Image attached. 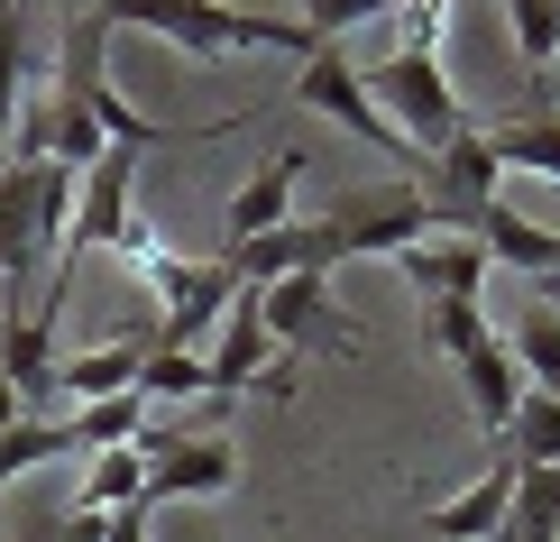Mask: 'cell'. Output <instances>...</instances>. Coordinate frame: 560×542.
I'll return each mask as SVG.
<instances>
[{
	"instance_id": "cell-1",
	"label": "cell",
	"mask_w": 560,
	"mask_h": 542,
	"mask_svg": "<svg viewBox=\"0 0 560 542\" xmlns=\"http://www.w3.org/2000/svg\"><path fill=\"white\" fill-rule=\"evenodd\" d=\"M110 19L102 10H74V28H65V65H56V92L83 111L92 129H102V148H129V157H148V148H212V138H240L258 111H240V120H194V129H175V120H148V111H129L120 102V83H110Z\"/></svg>"
},
{
	"instance_id": "cell-2",
	"label": "cell",
	"mask_w": 560,
	"mask_h": 542,
	"mask_svg": "<svg viewBox=\"0 0 560 542\" xmlns=\"http://www.w3.org/2000/svg\"><path fill=\"white\" fill-rule=\"evenodd\" d=\"M110 28H156L175 37L184 56H230V46H285V56H313V28L303 19H267V10H230V0H92Z\"/></svg>"
},
{
	"instance_id": "cell-3",
	"label": "cell",
	"mask_w": 560,
	"mask_h": 542,
	"mask_svg": "<svg viewBox=\"0 0 560 542\" xmlns=\"http://www.w3.org/2000/svg\"><path fill=\"white\" fill-rule=\"evenodd\" d=\"M413 240H441V211L423 184H359L313 221V267H349V257H405Z\"/></svg>"
},
{
	"instance_id": "cell-4",
	"label": "cell",
	"mask_w": 560,
	"mask_h": 542,
	"mask_svg": "<svg viewBox=\"0 0 560 542\" xmlns=\"http://www.w3.org/2000/svg\"><path fill=\"white\" fill-rule=\"evenodd\" d=\"M294 102H303V111H322V120H340L349 138H359V148L395 157V166H405V175L423 166V148H405V129H395L386 111H377V92H368V74H359V65L340 56L331 37H322L313 56H303V74H294Z\"/></svg>"
},
{
	"instance_id": "cell-5",
	"label": "cell",
	"mask_w": 560,
	"mask_h": 542,
	"mask_svg": "<svg viewBox=\"0 0 560 542\" xmlns=\"http://www.w3.org/2000/svg\"><path fill=\"white\" fill-rule=\"evenodd\" d=\"M368 92H377V111L405 129V148H423V157L469 129V111H459V92H451V74H441L432 46H395L386 74H368Z\"/></svg>"
},
{
	"instance_id": "cell-6",
	"label": "cell",
	"mask_w": 560,
	"mask_h": 542,
	"mask_svg": "<svg viewBox=\"0 0 560 542\" xmlns=\"http://www.w3.org/2000/svg\"><path fill=\"white\" fill-rule=\"evenodd\" d=\"M129 194H138V157L129 148L92 157L83 184H74V230H65V249H56V276H74V257H92V249H129L138 240Z\"/></svg>"
},
{
	"instance_id": "cell-7",
	"label": "cell",
	"mask_w": 560,
	"mask_h": 542,
	"mask_svg": "<svg viewBox=\"0 0 560 542\" xmlns=\"http://www.w3.org/2000/svg\"><path fill=\"white\" fill-rule=\"evenodd\" d=\"M258 313H267V332L285 349H331V359L359 349V322L340 313V295H331L322 267H294V276H276V286H258Z\"/></svg>"
},
{
	"instance_id": "cell-8",
	"label": "cell",
	"mask_w": 560,
	"mask_h": 542,
	"mask_svg": "<svg viewBox=\"0 0 560 542\" xmlns=\"http://www.w3.org/2000/svg\"><path fill=\"white\" fill-rule=\"evenodd\" d=\"M497 148H487V129H459L451 148H432L423 166H413V184L432 194V211H441V230H469L487 203H497Z\"/></svg>"
},
{
	"instance_id": "cell-9",
	"label": "cell",
	"mask_w": 560,
	"mask_h": 542,
	"mask_svg": "<svg viewBox=\"0 0 560 542\" xmlns=\"http://www.w3.org/2000/svg\"><path fill=\"white\" fill-rule=\"evenodd\" d=\"M138 460H148V506H184V497H221L240 478V441L202 433V441H166L138 433Z\"/></svg>"
},
{
	"instance_id": "cell-10",
	"label": "cell",
	"mask_w": 560,
	"mask_h": 542,
	"mask_svg": "<svg viewBox=\"0 0 560 542\" xmlns=\"http://www.w3.org/2000/svg\"><path fill=\"white\" fill-rule=\"evenodd\" d=\"M505 524H515V460H487V478H469L459 497L423 506V533L432 542H505Z\"/></svg>"
},
{
	"instance_id": "cell-11",
	"label": "cell",
	"mask_w": 560,
	"mask_h": 542,
	"mask_svg": "<svg viewBox=\"0 0 560 542\" xmlns=\"http://www.w3.org/2000/svg\"><path fill=\"white\" fill-rule=\"evenodd\" d=\"M303 157H313V148H276L267 166L230 194V211H221L230 249H248V240H267V230H285V203H294V184H303ZM230 249H221V257H230Z\"/></svg>"
},
{
	"instance_id": "cell-12",
	"label": "cell",
	"mask_w": 560,
	"mask_h": 542,
	"mask_svg": "<svg viewBox=\"0 0 560 542\" xmlns=\"http://www.w3.org/2000/svg\"><path fill=\"white\" fill-rule=\"evenodd\" d=\"M267 368H276V332L258 313V286H240V295H230V322H221V349H212V395L258 387Z\"/></svg>"
},
{
	"instance_id": "cell-13",
	"label": "cell",
	"mask_w": 560,
	"mask_h": 542,
	"mask_svg": "<svg viewBox=\"0 0 560 542\" xmlns=\"http://www.w3.org/2000/svg\"><path fill=\"white\" fill-rule=\"evenodd\" d=\"M459 395H469V414L487 423V441H505V423H515V405H524L515 349H505V341H478L469 359H459Z\"/></svg>"
},
{
	"instance_id": "cell-14",
	"label": "cell",
	"mask_w": 560,
	"mask_h": 542,
	"mask_svg": "<svg viewBox=\"0 0 560 542\" xmlns=\"http://www.w3.org/2000/svg\"><path fill=\"white\" fill-rule=\"evenodd\" d=\"M156 341H102V349H74V359H56V395L65 405H102V395H129L138 368H148Z\"/></svg>"
},
{
	"instance_id": "cell-15",
	"label": "cell",
	"mask_w": 560,
	"mask_h": 542,
	"mask_svg": "<svg viewBox=\"0 0 560 542\" xmlns=\"http://www.w3.org/2000/svg\"><path fill=\"white\" fill-rule=\"evenodd\" d=\"M469 240H478L487 257H505V267H524V276H560V240H551V230H533V221H524V211L505 203V194H497V203H487L478 221H469Z\"/></svg>"
},
{
	"instance_id": "cell-16",
	"label": "cell",
	"mask_w": 560,
	"mask_h": 542,
	"mask_svg": "<svg viewBox=\"0 0 560 542\" xmlns=\"http://www.w3.org/2000/svg\"><path fill=\"white\" fill-rule=\"evenodd\" d=\"M148 497V460H138V441H120V451H92L83 478H74V506L83 515H120Z\"/></svg>"
},
{
	"instance_id": "cell-17",
	"label": "cell",
	"mask_w": 560,
	"mask_h": 542,
	"mask_svg": "<svg viewBox=\"0 0 560 542\" xmlns=\"http://www.w3.org/2000/svg\"><path fill=\"white\" fill-rule=\"evenodd\" d=\"M487 148H497V166H524V175H551L560 184V111L524 102L505 129H487Z\"/></svg>"
},
{
	"instance_id": "cell-18",
	"label": "cell",
	"mask_w": 560,
	"mask_h": 542,
	"mask_svg": "<svg viewBox=\"0 0 560 542\" xmlns=\"http://www.w3.org/2000/svg\"><path fill=\"white\" fill-rule=\"evenodd\" d=\"M230 295H240V276H230V257H212V267H194V276H184V295L166 303V341H156V349H184V341H194V332H202V322L221 313Z\"/></svg>"
},
{
	"instance_id": "cell-19",
	"label": "cell",
	"mask_w": 560,
	"mask_h": 542,
	"mask_svg": "<svg viewBox=\"0 0 560 542\" xmlns=\"http://www.w3.org/2000/svg\"><path fill=\"white\" fill-rule=\"evenodd\" d=\"M497 451L515 460V469H551V460H560V395L524 387V405H515V423H505Z\"/></svg>"
},
{
	"instance_id": "cell-20",
	"label": "cell",
	"mask_w": 560,
	"mask_h": 542,
	"mask_svg": "<svg viewBox=\"0 0 560 542\" xmlns=\"http://www.w3.org/2000/svg\"><path fill=\"white\" fill-rule=\"evenodd\" d=\"M74 451V414H19L10 433H0V487L19 478V469H37V460H65Z\"/></svg>"
},
{
	"instance_id": "cell-21",
	"label": "cell",
	"mask_w": 560,
	"mask_h": 542,
	"mask_svg": "<svg viewBox=\"0 0 560 542\" xmlns=\"http://www.w3.org/2000/svg\"><path fill=\"white\" fill-rule=\"evenodd\" d=\"M515 368H524V387H542V395H560V303H533V313L515 322Z\"/></svg>"
},
{
	"instance_id": "cell-22",
	"label": "cell",
	"mask_w": 560,
	"mask_h": 542,
	"mask_svg": "<svg viewBox=\"0 0 560 542\" xmlns=\"http://www.w3.org/2000/svg\"><path fill=\"white\" fill-rule=\"evenodd\" d=\"M148 433V395H102V405H74V451H120V441Z\"/></svg>"
},
{
	"instance_id": "cell-23",
	"label": "cell",
	"mask_w": 560,
	"mask_h": 542,
	"mask_svg": "<svg viewBox=\"0 0 560 542\" xmlns=\"http://www.w3.org/2000/svg\"><path fill=\"white\" fill-rule=\"evenodd\" d=\"M138 395H148V405L212 395V359H194V349H148V368H138Z\"/></svg>"
},
{
	"instance_id": "cell-24",
	"label": "cell",
	"mask_w": 560,
	"mask_h": 542,
	"mask_svg": "<svg viewBox=\"0 0 560 542\" xmlns=\"http://www.w3.org/2000/svg\"><path fill=\"white\" fill-rule=\"evenodd\" d=\"M19 102H28V19H19V0H0V138H10Z\"/></svg>"
},
{
	"instance_id": "cell-25",
	"label": "cell",
	"mask_w": 560,
	"mask_h": 542,
	"mask_svg": "<svg viewBox=\"0 0 560 542\" xmlns=\"http://www.w3.org/2000/svg\"><path fill=\"white\" fill-rule=\"evenodd\" d=\"M423 322H432V349H441V359H469L478 341H497V332H487V313H478V295H451V303H423Z\"/></svg>"
},
{
	"instance_id": "cell-26",
	"label": "cell",
	"mask_w": 560,
	"mask_h": 542,
	"mask_svg": "<svg viewBox=\"0 0 560 542\" xmlns=\"http://www.w3.org/2000/svg\"><path fill=\"white\" fill-rule=\"evenodd\" d=\"M505 28H515L524 65H551L560 56V0H505Z\"/></svg>"
},
{
	"instance_id": "cell-27",
	"label": "cell",
	"mask_w": 560,
	"mask_h": 542,
	"mask_svg": "<svg viewBox=\"0 0 560 542\" xmlns=\"http://www.w3.org/2000/svg\"><path fill=\"white\" fill-rule=\"evenodd\" d=\"M19 542H102V515H83V506H37V515H19Z\"/></svg>"
},
{
	"instance_id": "cell-28",
	"label": "cell",
	"mask_w": 560,
	"mask_h": 542,
	"mask_svg": "<svg viewBox=\"0 0 560 542\" xmlns=\"http://www.w3.org/2000/svg\"><path fill=\"white\" fill-rule=\"evenodd\" d=\"M294 10H303V28H313V37H340V28H359V19L405 10V0H294Z\"/></svg>"
},
{
	"instance_id": "cell-29",
	"label": "cell",
	"mask_w": 560,
	"mask_h": 542,
	"mask_svg": "<svg viewBox=\"0 0 560 542\" xmlns=\"http://www.w3.org/2000/svg\"><path fill=\"white\" fill-rule=\"evenodd\" d=\"M148 515H156L148 497H138V506H120V515H102V542H156V533H148Z\"/></svg>"
},
{
	"instance_id": "cell-30",
	"label": "cell",
	"mask_w": 560,
	"mask_h": 542,
	"mask_svg": "<svg viewBox=\"0 0 560 542\" xmlns=\"http://www.w3.org/2000/svg\"><path fill=\"white\" fill-rule=\"evenodd\" d=\"M10 423H19V387H10V377H0V433H10Z\"/></svg>"
},
{
	"instance_id": "cell-31",
	"label": "cell",
	"mask_w": 560,
	"mask_h": 542,
	"mask_svg": "<svg viewBox=\"0 0 560 542\" xmlns=\"http://www.w3.org/2000/svg\"><path fill=\"white\" fill-rule=\"evenodd\" d=\"M0 175H10V138H0Z\"/></svg>"
}]
</instances>
